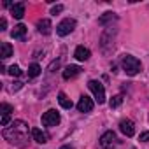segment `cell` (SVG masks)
Returning <instances> with one entry per match:
<instances>
[{"instance_id": "6da1fadb", "label": "cell", "mask_w": 149, "mask_h": 149, "mask_svg": "<svg viewBox=\"0 0 149 149\" xmlns=\"http://www.w3.org/2000/svg\"><path fill=\"white\" fill-rule=\"evenodd\" d=\"M2 135H4V139L9 140L11 144H16V146H19V147H25V146L28 144V125H26L25 121L18 119V121H14L9 128H4Z\"/></svg>"}, {"instance_id": "7a4b0ae2", "label": "cell", "mask_w": 149, "mask_h": 149, "mask_svg": "<svg viewBox=\"0 0 149 149\" xmlns=\"http://www.w3.org/2000/svg\"><path fill=\"white\" fill-rule=\"evenodd\" d=\"M121 65H123V70L128 74V76H137V74L142 70V63L139 58L132 56V54H125L121 58Z\"/></svg>"}, {"instance_id": "3957f363", "label": "cell", "mask_w": 149, "mask_h": 149, "mask_svg": "<svg viewBox=\"0 0 149 149\" xmlns=\"http://www.w3.org/2000/svg\"><path fill=\"white\" fill-rule=\"evenodd\" d=\"M74 28H76V19H72V18H65L63 21H60V25L56 26V33L60 37H65L68 33L74 32Z\"/></svg>"}, {"instance_id": "277c9868", "label": "cell", "mask_w": 149, "mask_h": 149, "mask_svg": "<svg viewBox=\"0 0 149 149\" xmlns=\"http://www.w3.org/2000/svg\"><path fill=\"white\" fill-rule=\"evenodd\" d=\"M88 88L91 90V93L95 95V98H97V102L98 104H104L105 102V90H104V86H102V83L100 81H90L88 83Z\"/></svg>"}, {"instance_id": "5b68a950", "label": "cell", "mask_w": 149, "mask_h": 149, "mask_svg": "<svg viewBox=\"0 0 149 149\" xmlns=\"http://www.w3.org/2000/svg\"><path fill=\"white\" fill-rule=\"evenodd\" d=\"M40 121H42V125H44V126H56V125L60 123V114H58L54 109H49L47 112H44V114H42Z\"/></svg>"}, {"instance_id": "8992f818", "label": "cell", "mask_w": 149, "mask_h": 149, "mask_svg": "<svg viewBox=\"0 0 149 149\" xmlns=\"http://www.w3.org/2000/svg\"><path fill=\"white\" fill-rule=\"evenodd\" d=\"M116 140H118L116 133H114L112 130H109V132H105V133L100 137V146H102L104 149H109V147H112V146L116 144Z\"/></svg>"}, {"instance_id": "52a82bcc", "label": "cell", "mask_w": 149, "mask_h": 149, "mask_svg": "<svg viewBox=\"0 0 149 149\" xmlns=\"http://www.w3.org/2000/svg\"><path fill=\"white\" fill-rule=\"evenodd\" d=\"M93 107H95L93 100H91L90 97H86V95H83V97L79 98V102H77V111H79V112H91Z\"/></svg>"}, {"instance_id": "ba28073f", "label": "cell", "mask_w": 149, "mask_h": 149, "mask_svg": "<svg viewBox=\"0 0 149 149\" xmlns=\"http://www.w3.org/2000/svg\"><path fill=\"white\" fill-rule=\"evenodd\" d=\"M119 130H121L123 135H126V137H133V133H135V125H133L132 119H121V123H119Z\"/></svg>"}, {"instance_id": "9c48e42d", "label": "cell", "mask_w": 149, "mask_h": 149, "mask_svg": "<svg viewBox=\"0 0 149 149\" xmlns=\"http://www.w3.org/2000/svg\"><path fill=\"white\" fill-rule=\"evenodd\" d=\"M13 111H14V107L9 105V104H2V105H0V112H2V119H0V125H2V126H7Z\"/></svg>"}, {"instance_id": "30bf717a", "label": "cell", "mask_w": 149, "mask_h": 149, "mask_svg": "<svg viewBox=\"0 0 149 149\" xmlns=\"http://www.w3.org/2000/svg\"><path fill=\"white\" fill-rule=\"evenodd\" d=\"M79 74H81V67H77V65H68V67H65V70H63V79L68 81V79H72V77L79 76Z\"/></svg>"}, {"instance_id": "8fae6325", "label": "cell", "mask_w": 149, "mask_h": 149, "mask_svg": "<svg viewBox=\"0 0 149 149\" xmlns=\"http://www.w3.org/2000/svg\"><path fill=\"white\" fill-rule=\"evenodd\" d=\"M74 56H76V60H79V61H86L91 56V51L88 47H84V46H77L76 51H74Z\"/></svg>"}, {"instance_id": "7c38bea8", "label": "cell", "mask_w": 149, "mask_h": 149, "mask_svg": "<svg viewBox=\"0 0 149 149\" xmlns=\"http://www.w3.org/2000/svg\"><path fill=\"white\" fill-rule=\"evenodd\" d=\"M32 137H33V140L39 142V144H46V142L49 140V135H47L46 132H42L40 128H32Z\"/></svg>"}, {"instance_id": "4fadbf2b", "label": "cell", "mask_w": 149, "mask_h": 149, "mask_svg": "<svg viewBox=\"0 0 149 149\" xmlns=\"http://www.w3.org/2000/svg\"><path fill=\"white\" fill-rule=\"evenodd\" d=\"M25 35H26V26L25 25H16L11 32V37L13 39H18V40H25Z\"/></svg>"}, {"instance_id": "5bb4252c", "label": "cell", "mask_w": 149, "mask_h": 149, "mask_svg": "<svg viewBox=\"0 0 149 149\" xmlns=\"http://www.w3.org/2000/svg\"><path fill=\"white\" fill-rule=\"evenodd\" d=\"M37 28H39V33H42V35H49L51 30H53V25H51L49 19H40V21L37 23Z\"/></svg>"}, {"instance_id": "9a60e30c", "label": "cell", "mask_w": 149, "mask_h": 149, "mask_svg": "<svg viewBox=\"0 0 149 149\" xmlns=\"http://www.w3.org/2000/svg\"><path fill=\"white\" fill-rule=\"evenodd\" d=\"M11 14L16 18V19H21L23 16H25V4H14L13 7H11Z\"/></svg>"}, {"instance_id": "2e32d148", "label": "cell", "mask_w": 149, "mask_h": 149, "mask_svg": "<svg viewBox=\"0 0 149 149\" xmlns=\"http://www.w3.org/2000/svg\"><path fill=\"white\" fill-rule=\"evenodd\" d=\"M58 102H60V105H61L63 109H72V105H74L72 100H70L65 93H60V95H58Z\"/></svg>"}, {"instance_id": "e0dca14e", "label": "cell", "mask_w": 149, "mask_h": 149, "mask_svg": "<svg viewBox=\"0 0 149 149\" xmlns=\"http://www.w3.org/2000/svg\"><path fill=\"white\" fill-rule=\"evenodd\" d=\"M0 49H2V53H0V56H2L4 60L13 56V46L9 42H2V46H0Z\"/></svg>"}, {"instance_id": "ac0fdd59", "label": "cell", "mask_w": 149, "mask_h": 149, "mask_svg": "<svg viewBox=\"0 0 149 149\" xmlns=\"http://www.w3.org/2000/svg\"><path fill=\"white\" fill-rule=\"evenodd\" d=\"M40 74V65L39 63H32L28 67V77H37Z\"/></svg>"}, {"instance_id": "d6986e66", "label": "cell", "mask_w": 149, "mask_h": 149, "mask_svg": "<svg viewBox=\"0 0 149 149\" xmlns=\"http://www.w3.org/2000/svg\"><path fill=\"white\" fill-rule=\"evenodd\" d=\"M121 104H123V97H121V95H116V97H112V98H111V102H109L111 109H116V107H119Z\"/></svg>"}, {"instance_id": "ffe728a7", "label": "cell", "mask_w": 149, "mask_h": 149, "mask_svg": "<svg viewBox=\"0 0 149 149\" xmlns=\"http://www.w3.org/2000/svg\"><path fill=\"white\" fill-rule=\"evenodd\" d=\"M7 72L11 74V76H13V77H19V76H21V68H19L18 65H11Z\"/></svg>"}, {"instance_id": "44dd1931", "label": "cell", "mask_w": 149, "mask_h": 149, "mask_svg": "<svg viewBox=\"0 0 149 149\" xmlns=\"http://www.w3.org/2000/svg\"><path fill=\"white\" fill-rule=\"evenodd\" d=\"M114 18H116V16H114V13H105V16H104V18H100V19H98V23H100V25H105L109 19H114Z\"/></svg>"}, {"instance_id": "7402d4cb", "label": "cell", "mask_w": 149, "mask_h": 149, "mask_svg": "<svg viewBox=\"0 0 149 149\" xmlns=\"http://www.w3.org/2000/svg\"><path fill=\"white\" fill-rule=\"evenodd\" d=\"M139 140H140V142H149V132H144V133H140Z\"/></svg>"}, {"instance_id": "603a6c76", "label": "cell", "mask_w": 149, "mask_h": 149, "mask_svg": "<svg viewBox=\"0 0 149 149\" xmlns=\"http://www.w3.org/2000/svg\"><path fill=\"white\" fill-rule=\"evenodd\" d=\"M63 11V6H54L53 9H51V14H58V13H61Z\"/></svg>"}, {"instance_id": "cb8c5ba5", "label": "cell", "mask_w": 149, "mask_h": 149, "mask_svg": "<svg viewBox=\"0 0 149 149\" xmlns=\"http://www.w3.org/2000/svg\"><path fill=\"white\" fill-rule=\"evenodd\" d=\"M7 28V21H6V18H2L0 19V30H6Z\"/></svg>"}, {"instance_id": "d4e9b609", "label": "cell", "mask_w": 149, "mask_h": 149, "mask_svg": "<svg viewBox=\"0 0 149 149\" xmlns=\"http://www.w3.org/2000/svg\"><path fill=\"white\" fill-rule=\"evenodd\" d=\"M21 86H23V83H19V81H16V83H14V86H13V91H18V90L21 88Z\"/></svg>"}, {"instance_id": "484cf974", "label": "cell", "mask_w": 149, "mask_h": 149, "mask_svg": "<svg viewBox=\"0 0 149 149\" xmlns=\"http://www.w3.org/2000/svg\"><path fill=\"white\" fill-rule=\"evenodd\" d=\"M60 149H72L70 146H63V147H60Z\"/></svg>"}]
</instances>
